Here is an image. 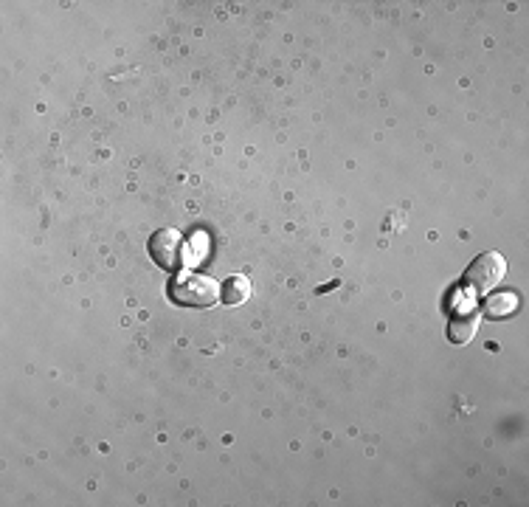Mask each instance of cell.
Returning a JSON list of instances; mask_svg holds the SVG:
<instances>
[{
    "mask_svg": "<svg viewBox=\"0 0 529 507\" xmlns=\"http://www.w3.org/2000/svg\"><path fill=\"white\" fill-rule=\"evenodd\" d=\"M169 296L186 308H212L214 302H220V282L203 274H181L172 279Z\"/></svg>",
    "mask_w": 529,
    "mask_h": 507,
    "instance_id": "6da1fadb",
    "label": "cell"
},
{
    "mask_svg": "<svg viewBox=\"0 0 529 507\" xmlns=\"http://www.w3.org/2000/svg\"><path fill=\"white\" fill-rule=\"evenodd\" d=\"M507 274V260L496 251H484L468 265L465 288L473 293H490Z\"/></svg>",
    "mask_w": 529,
    "mask_h": 507,
    "instance_id": "7a4b0ae2",
    "label": "cell"
},
{
    "mask_svg": "<svg viewBox=\"0 0 529 507\" xmlns=\"http://www.w3.org/2000/svg\"><path fill=\"white\" fill-rule=\"evenodd\" d=\"M448 310H451L448 338L454 344H470L479 330V310L473 305V293H468V299H462V291H456L454 299L448 302Z\"/></svg>",
    "mask_w": 529,
    "mask_h": 507,
    "instance_id": "3957f363",
    "label": "cell"
},
{
    "mask_svg": "<svg viewBox=\"0 0 529 507\" xmlns=\"http://www.w3.org/2000/svg\"><path fill=\"white\" fill-rule=\"evenodd\" d=\"M150 254L152 260L158 262L164 271H178L183 262L189 260L186 257V246H183V237L172 229H161L152 234Z\"/></svg>",
    "mask_w": 529,
    "mask_h": 507,
    "instance_id": "277c9868",
    "label": "cell"
},
{
    "mask_svg": "<svg viewBox=\"0 0 529 507\" xmlns=\"http://www.w3.org/2000/svg\"><path fill=\"white\" fill-rule=\"evenodd\" d=\"M518 296L515 293H496V296H490L487 302H484V316H490V319H507V316H513L515 310H518Z\"/></svg>",
    "mask_w": 529,
    "mask_h": 507,
    "instance_id": "5b68a950",
    "label": "cell"
},
{
    "mask_svg": "<svg viewBox=\"0 0 529 507\" xmlns=\"http://www.w3.org/2000/svg\"><path fill=\"white\" fill-rule=\"evenodd\" d=\"M251 296V282L248 277H240V274H234V277H228L223 285H220V299L226 302V305H240Z\"/></svg>",
    "mask_w": 529,
    "mask_h": 507,
    "instance_id": "8992f818",
    "label": "cell"
}]
</instances>
